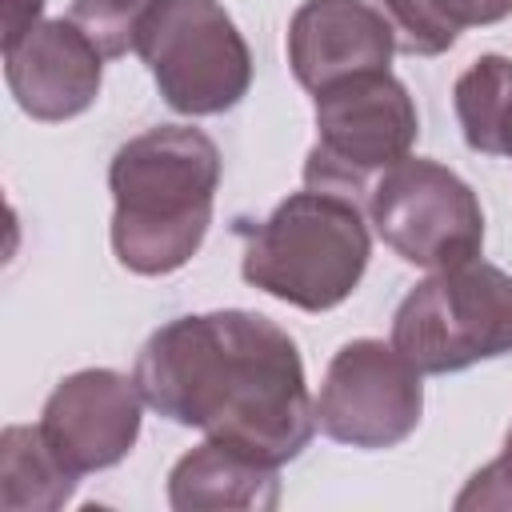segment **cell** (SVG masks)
<instances>
[{
    "mask_svg": "<svg viewBox=\"0 0 512 512\" xmlns=\"http://www.w3.org/2000/svg\"><path fill=\"white\" fill-rule=\"evenodd\" d=\"M132 380L164 420L276 468L296 460L316 432V400L296 340L248 308L160 324L140 344Z\"/></svg>",
    "mask_w": 512,
    "mask_h": 512,
    "instance_id": "cell-1",
    "label": "cell"
},
{
    "mask_svg": "<svg viewBox=\"0 0 512 512\" xmlns=\"http://www.w3.org/2000/svg\"><path fill=\"white\" fill-rule=\"evenodd\" d=\"M220 148L192 124H156L124 140L108 164L112 252L136 276L184 268L212 224Z\"/></svg>",
    "mask_w": 512,
    "mask_h": 512,
    "instance_id": "cell-2",
    "label": "cell"
},
{
    "mask_svg": "<svg viewBox=\"0 0 512 512\" xmlns=\"http://www.w3.org/2000/svg\"><path fill=\"white\" fill-rule=\"evenodd\" d=\"M244 236L240 276L272 300L300 312H328L344 304L372 256L364 212L344 192L308 188L284 196L264 220H240Z\"/></svg>",
    "mask_w": 512,
    "mask_h": 512,
    "instance_id": "cell-3",
    "label": "cell"
},
{
    "mask_svg": "<svg viewBox=\"0 0 512 512\" xmlns=\"http://www.w3.org/2000/svg\"><path fill=\"white\" fill-rule=\"evenodd\" d=\"M392 344L420 376H448L508 356L512 276L480 256L424 276L392 312Z\"/></svg>",
    "mask_w": 512,
    "mask_h": 512,
    "instance_id": "cell-4",
    "label": "cell"
},
{
    "mask_svg": "<svg viewBox=\"0 0 512 512\" xmlns=\"http://www.w3.org/2000/svg\"><path fill=\"white\" fill-rule=\"evenodd\" d=\"M136 52L164 104L180 116H220L252 88V52L220 0H156Z\"/></svg>",
    "mask_w": 512,
    "mask_h": 512,
    "instance_id": "cell-5",
    "label": "cell"
},
{
    "mask_svg": "<svg viewBox=\"0 0 512 512\" xmlns=\"http://www.w3.org/2000/svg\"><path fill=\"white\" fill-rule=\"evenodd\" d=\"M316 100V144L304 160V184L324 192H368L380 172L412 156L420 112L404 80L388 68L348 76Z\"/></svg>",
    "mask_w": 512,
    "mask_h": 512,
    "instance_id": "cell-6",
    "label": "cell"
},
{
    "mask_svg": "<svg viewBox=\"0 0 512 512\" xmlns=\"http://www.w3.org/2000/svg\"><path fill=\"white\" fill-rule=\"evenodd\" d=\"M368 224L404 260L428 272L456 268L484 248V208L452 168L404 156L368 188Z\"/></svg>",
    "mask_w": 512,
    "mask_h": 512,
    "instance_id": "cell-7",
    "label": "cell"
},
{
    "mask_svg": "<svg viewBox=\"0 0 512 512\" xmlns=\"http://www.w3.org/2000/svg\"><path fill=\"white\" fill-rule=\"evenodd\" d=\"M424 416L420 372L396 344L360 336L336 348L316 396V428L348 448L380 452L404 444Z\"/></svg>",
    "mask_w": 512,
    "mask_h": 512,
    "instance_id": "cell-8",
    "label": "cell"
},
{
    "mask_svg": "<svg viewBox=\"0 0 512 512\" xmlns=\"http://www.w3.org/2000/svg\"><path fill=\"white\" fill-rule=\"evenodd\" d=\"M144 396L132 376L116 368H80L64 376L44 408L40 432L52 456L80 480L120 464L140 440Z\"/></svg>",
    "mask_w": 512,
    "mask_h": 512,
    "instance_id": "cell-9",
    "label": "cell"
},
{
    "mask_svg": "<svg viewBox=\"0 0 512 512\" xmlns=\"http://www.w3.org/2000/svg\"><path fill=\"white\" fill-rule=\"evenodd\" d=\"M4 80L24 116L64 124L96 104L104 56L68 16H56L40 20L12 48H4Z\"/></svg>",
    "mask_w": 512,
    "mask_h": 512,
    "instance_id": "cell-10",
    "label": "cell"
},
{
    "mask_svg": "<svg viewBox=\"0 0 512 512\" xmlns=\"http://www.w3.org/2000/svg\"><path fill=\"white\" fill-rule=\"evenodd\" d=\"M288 68L312 96L392 64L396 32L368 0H304L288 20Z\"/></svg>",
    "mask_w": 512,
    "mask_h": 512,
    "instance_id": "cell-11",
    "label": "cell"
},
{
    "mask_svg": "<svg viewBox=\"0 0 512 512\" xmlns=\"http://www.w3.org/2000/svg\"><path fill=\"white\" fill-rule=\"evenodd\" d=\"M168 504L176 512H272L280 504V476L276 464L248 456L224 440H204L184 452L168 472Z\"/></svg>",
    "mask_w": 512,
    "mask_h": 512,
    "instance_id": "cell-12",
    "label": "cell"
},
{
    "mask_svg": "<svg viewBox=\"0 0 512 512\" xmlns=\"http://www.w3.org/2000/svg\"><path fill=\"white\" fill-rule=\"evenodd\" d=\"M76 476L52 456L40 424H8L0 432V508L56 512L72 500Z\"/></svg>",
    "mask_w": 512,
    "mask_h": 512,
    "instance_id": "cell-13",
    "label": "cell"
},
{
    "mask_svg": "<svg viewBox=\"0 0 512 512\" xmlns=\"http://www.w3.org/2000/svg\"><path fill=\"white\" fill-rule=\"evenodd\" d=\"M452 108L464 144L484 156L512 160V60L500 52L476 56L452 84Z\"/></svg>",
    "mask_w": 512,
    "mask_h": 512,
    "instance_id": "cell-14",
    "label": "cell"
},
{
    "mask_svg": "<svg viewBox=\"0 0 512 512\" xmlns=\"http://www.w3.org/2000/svg\"><path fill=\"white\" fill-rule=\"evenodd\" d=\"M396 32V52L440 56L468 28L500 24L512 16V0H376Z\"/></svg>",
    "mask_w": 512,
    "mask_h": 512,
    "instance_id": "cell-15",
    "label": "cell"
},
{
    "mask_svg": "<svg viewBox=\"0 0 512 512\" xmlns=\"http://www.w3.org/2000/svg\"><path fill=\"white\" fill-rule=\"evenodd\" d=\"M156 0H72L68 20L96 44L104 60H120L124 52H136L140 24Z\"/></svg>",
    "mask_w": 512,
    "mask_h": 512,
    "instance_id": "cell-16",
    "label": "cell"
},
{
    "mask_svg": "<svg viewBox=\"0 0 512 512\" xmlns=\"http://www.w3.org/2000/svg\"><path fill=\"white\" fill-rule=\"evenodd\" d=\"M452 504L460 512H472V508H512V448H504L496 460L476 468L468 476V484L456 492Z\"/></svg>",
    "mask_w": 512,
    "mask_h": 512,
    "instance_id": "cell-17",
    "label": "cell"
},
{
    "mask_svg": "<svg viewBox=\"0 0 512 512\" xmlns=\"http://www.w3.org/2000/svg\"><path fill=\"white\" fill-rule=\"evenodd\" d=\"M44 0H4V48H12L28 28L40 24Z\"/></svg>",
    "mask_w": 512,
    "mask_h": 512,
    "instance_id": "cell-18",
    "label": "cell"
},
{
    "mask_svg": "<svg viewBox=\"0 0 512 512\" xmlns=\"http://www.w3.org/2000/svg\"><path fill=\"white\" fill-rule=\"evenodd\" d=\"M504 448H512V428H508V436H504Z\"/></svg>",
    "mask_w": 512,
    "mask_h": 512,
    "instance_id": "cell-19",
    "label": "cell"
}]
</instances>
